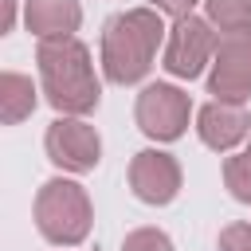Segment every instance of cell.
Instances as JSON below:
<instances>
[{
	"mask_svg": "<svg viewBox=\"0 0 251 251\" xmlns=\"http://www.w3.org/2000/svg\"><path fill=\"white\" fill-rule=\"evenodd\" d=\"M216 47H220V35L208 24V16H180V20H173V27L165 35L161 67L173 78H196V75H204V67H212Z\"/></svg>",
	"mask_w": 251,
	"mask_h": 251,
	"instance_id": "277c9868",
	"label": "cell"
},
{
	"mask_svg": "<svg viewBox=\"0 0 251 251\" xmlns=\"http://www.w3.org/2000/svg\"><path fill=\"white\" fill-rule=\"evenodd\" d=\"M35 63H39L43 94L63 118H82L98 106L102 82L94 75L90 47L82 39H75V35L71 39H43L35 47Z\"/></svg>",
	"mask_w": 251,
	"mask_h": 251,
	"instance_id": "7a4b0ae2",
	"label": "cell"
},
{
	"mask_svg": "<svg viewBox=\"0 0 251 251\" xmlns=\"http://www.w3.org/2000/svg\"><path fill=\"white\" fill-rule=\"evenodd\" d=\"M169 27L161 24L157 8H126L102 24V75L114 86H133L149 75L157 47L165 43Z\"/></svg>",
	"mask_w": 251,
	"mask_h": 251,
	"instance_id": "6da1fadb",
	"label": "cell"
},
{
	"mask_svg": "<svg viewBox=\"0 0 251 251\" xmlns=\"http://www.w3.org/2000/svg\"><path fill=\"white\" fill-rule=\"evenodd\" d=\"M247 157H251V137H247Z\"/></svg>",
	"mask_w": 251,
	"mask_h": 251,
	"instance_id": "ac0fdd59",
	"label": "cell"
},
{
	"mask_svg": "<svg viewBox=\"0 0 251 251\" xmlns=\"http://www.w3.org/2000/svg\"><path fill=\"white\" fill-rule=\"evenodd\" d=\"M90 224H94V208H90V196L78 180L51 176L35 192V227L47 243L78 247L90 235Z\"/></svg>",
	"mask_w": 251,
	"mask_h": 251,
	"instance_id": "3957f363",
	"label": "cell"
},
{
	"mask_svg": "<svg viewBox=\"0 0 251 251\" xmlns=\"http://www.w3.org/2000/svg\"><path fill=\"white\" fill-rule=\"evenodd\" d=\"M188 114H192V98L173 82H149L133 106L137 129L153 141H176L188 129Z\"/></svg>",
	"mask_w": 251,
	"mask_h": 251,
	"instance_id": "8992f818",
	"label": "cell"
},
{
	"mask_svg": "<svg viewBox=\"0 0 251 251\" xmlns=\"http://www.w3.org/2000/svg\"><path fill=\"white\" fill-rule=\"evenodd\" d=\"M224 184L239 204H251V157L247 153L224 157Z\"/></svg>",
	"mask_w": 251,
	"mask_h": 251,
	"instance_id": "4fadbf2b",
	"label": "cell"
},
{
	"mask_svg": "<svg viewBox=\"0 0 251 251\" xmlns=\"http://www.w3.org/2000/svg\"><path fill=\"white\" fill-rule=\"evenodd\" d=\"M35 86L27 75H16V71H4L0 75V122L4 126H16L24 122L31 110H35Z\"/></svg>",
	"mask_w": 251,
	"mask_h": 251,
	"instance_id": "8fae6325",
	"label": "cell"
},
{
	"mask_svg": "<svg viewBox=\"0 0 251 251\" xmlns=\"http://www.w3.org/2000/svg\"><path fill=\"white\" fill-rule=\"evenodd\" d=\"M157 12H165V16H173V20H180V16H192V8H196V0H149Z\"/></svg>",
	"mask_w": 251,
	"mask_h": 251,
	"instance_id": "2e32d148",
	"label": "cell"
},
{
	"mask_svg": "<svg viewBox=\"0 0 251 251\" xmlns=\"http://www.w3.org/2000/svg\"><path fill=\"white\" fill-rule=\"evenodd\" d=\"M0 8H4V16H0V31H12V16H16L12 0H0Z\"/></svg>",
	"mask_w": 251,
	"mask_h": 251,
	"instance_id": "e0dca14e",
	"label": "cell"
},
{
	"mask_svg": "<svg viewBox=\"0 0 251 251\" xmlns=\"http://www.w3.org/2000/svg\"><path fill=\"white\" fill-rule=\"evenodd\" d=\"M24 24L39 43L43 39H71L82 24V8H78V0H27Z\"/></svg>",
	"mask_w": 251,
	"mask_h": 251,
	"instance_id": "30bf717a",
	"label": "cell"
},
{
	"mask_svg": "<svg viewBox=\"0 0 251 251\" xmlns=\"http://www.w3.org/2000/svg\"><path fill=\"white\" fill-rule=\"evenodd\" d=\"M208 94L216 102H239L251 98V24L239 31H224L212 71H208Z\"/></svg>",
	"mask_w": 251,
	"mask_h": 251,
	"instance_id": "5b68a950",
	"label": "cell"
},
{
	"mask_svg": "<svg viewBox=\"0 0 251 251\" xmlns=\"http://www.w3.org/2000/svg\"><path fill=\"white\" fill-rule=\"evenodd\" d=\"M216 251H251V224H243V220L227 224L216 239Z\"/></svg>",
	"mask_w": 251,
	"mask_h": 251,
	"instance_id": "9a60e30c",
	"label": "cell"
},
{
	"mask_svg": "<svg viewBox=\"0 0 251 251\" xmlns=\"http://www.w3.org/2000/svg\"><path fill=\"white\" fill-rule=\"evenodd\" d=\"M129 188L141 204H173L180 192V165L165 149H141L129 161Z\"/></svg>",
	"mask_w": 251,
	"mask_h": 251,
	"instance_id": "ba28073f",
	"label": "cell"
},
{
	"mask_svg": "<svg viewBox=\"0 0 251 251\" xmlns=\"http://www.w3.org/2000/svg\"><path fill=\"white\" fill-rule=\"evenodd\" d=\"M43 149L47 161L59 165L63 173H90L102 161V137L82 118H55L43 133Z\"/></svg>",
	"mask_w": 251,
	"mask_h": 251,
	"instance_id": "52a82bcc",
	"label": "cell"
},
{
	"mask_svg": "<svg viewBox=\"0 0 251 251\" xmlns=\"http://www.w3.org/2000/svg\"><path fill=\"white\" fill-rule=\"evenodd\" d=\"M122 251H173V239L161 227H133L122 239Z\"/></svg>",
	"mask_w": 251,
	"mask_h": 251,
	"instance_id": "5bb4252c",
	"label": "cell"
},
{
	"mask_svg": "<svg viewBox=\"0 0 251 251\" xmlns=\"http://www.w3.org/2000/svg\"><path fill=\"white\" fill-rule=\"evenodd\" d=\"M196 133H200V141H204L208 149L231 153L239 141L251 137V114H247V106H239V102H216V98H212L208 106L196 110Z\"/></svg>",
	"mask_w": 251,
	"mask_h": 251,
	"instance_id": "9c48e42d",
	"label": "cell"
},
{
	"mask_svg": "<svg viewBox=\"0 0 251 251\" xmlns=\"http://www.w3.org/2000/svg\"><path fill=\"white\" fill-rule=\"evenodd\" d=\"M204 12H208V24L220 27V35L251 24V0H204Z\"/></svg>",
	"mask_w": 251,
	"mask_h": 251,
	"instance_id": "7c38bea8",
	"label": "cell"
}]
</instances>
